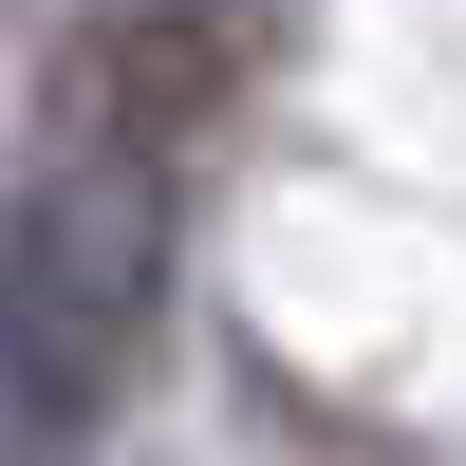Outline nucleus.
<instances>
[{"label": "nucleus", "mask_w": 466, "mask_h": 466, "mask_svg": "<svg viewBox=\"0 0 466 466\" xmlns=\"http://www.w3.org/2000/svg\"><path fill=\"white\" fill-rule=\"evenodd\" d=\"M168 318V131L75 112L56 168L0 206V448H75Z\"/></svg>", "instance_id": "1"}]
</instances>
